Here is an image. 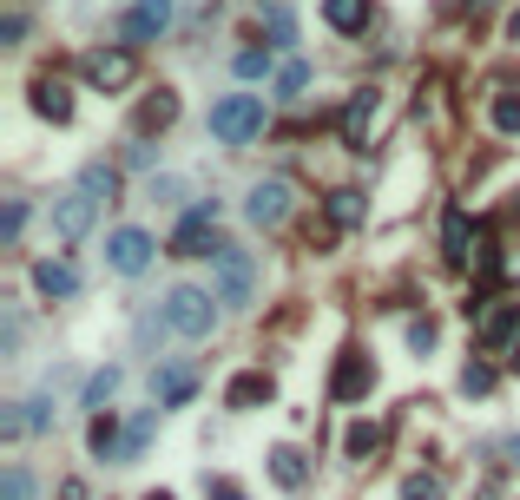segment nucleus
I'll list each match as a JSON object with an SVG mask.
<instances>
[{"label": "nucleus", "mask_w": 520, "mask_h": 500, "mask_svg": "<svg viewBox=\"0 0 520 500\" xmlns=\"http://www.w3.org/2000/svg\"><path fill=\"white\" fill-rule=\"evenodd\" d=\"M158 316H165V329H172V336L205 343L211 329H218V297H211V290H198V283H178V290H165Z\"/></svg>", "instance_id": "f257e3e1"}, {"label": "nucleus", "mask_w": 520, "mask_h": 500, "mask_svg": "<svg viewBox=\"0 0 520 500\" xmlns=\"http://www.w3.org/2000/svg\"><path fill=\"white\" fill-rule=\"evenodd\" d=\"M257 132H264V99H257V93H231V99H218V106H211V139L251 145Z\"/></svg>", "instance_id": "f03ea898"}, {"label": "nucleus", "mask_w": 520, "mask_h": 500, "mask_svg": "<svg viewBox=\"0 0 520 500\" xmlns=\"http://www.w3.org/2000/svg\"><path fill=\"white\" fill-rule=\"evenodd\" d=\"M211 290H218V303H251V290H257V264H251V250L224 244L218 257H211Z\"/></svg>", "instance_id": "7ed1b4c3"}, {"label": "nucleus", "mask_w": 520, "mask_h": 500, "mask_svg": "<svg viewBox=\"0 0 520 500\" xmlns=\"http://www.w3.org/2000/svg\"><path fill=\"white\" fill-rule=\"evenodd\" d=\"M79 73L93 79L99 93H119V86H132V73H139V60H132V47H93L86 60H79Z\"/></svg>", "instance_id": "20e7f679"}, {"label": "nucleus", "mask_w": 520, "mask_h": 500, "mask_svg": "<svg viewBox=\"0 0 520 500\" xmlns=\"http://www.w3.org/2000/svg\"><path fill=\"white\" fill-rule=\"evenodd\" d=\"M218 204H198V211H185V224H178V237H172V250L178 257H218Z\"/></svg>", "instance_id": "39448f33"}, {"label": "nucleus", "mask_w": 520, "mask_h": 500, "mask_svg": "<svg viewBox=\"0 0 520 500\" xmlns=\"http://www.w3.org/2000/svg\"><path fill=\"white\" fill-rule=\"evenodd\" d=\"M106 264L119 270V277H145V264H152V237H145L139 224L112 231V237H106Z\"/></svg>", "instance_id": "423d86ee"}, {"label": "nucleus", "mask_w": 520, "mask_h": 500, "mask_svg": "<svg viewBox=\"0 0 520 500\" xmlns=\"http://www.w3.org/2000/svg\"><path fill=\"white\" fill-rule=\"evenodd\" d=\"M93 211H99V198H93V191H86V185H73V191H66L60 204H53V231H60L66 244H79V237L93 231Z\"/></svg>", "instance_id": "0eeeda50"}, {"label": "nucleus", "mask_w": 520, "mask_h": 500, "mask_svg": "<svg viewBox=\"0 0 520 500\" xmlns=\"http://www.w3.org/2000/svg\"><path fill=\"white\" fill-rule=\"evenodd\" d=\"M369 389H376V362L349 349V356L336 362V375H330V395H336V402H363Z\"/></svg>", "instance_id": "6e6552de"}, {"label": "nucleus", "mask_w": 520, "mask_h": 500, "mask_svg": "<svg viewBox=\"0 0 520 500\" xmlns=\"http://www.w3.org/2000/svg\"><path fill=\"white\" fill-rule=\"evenodd\" d=\"M244 218H251V224H284V218H290V185H284V178H264V185H251V198H244Z\"/></svg>", "instance_id": "1a4fd4ad"}, {"label": "nucleus", "mask_w": 520, "mask_h": 500, "mask_svg": "<svg viewBox=\"0 0 520 500\" xmlns=\"http://www.w3.org/2000/svg\"><path fill=\"white\" fill-rule=\"evenodd\" d=\"M165 20H172V0H139V7L126 14V47H139V40L165 33Z\"/></svg>", "instance_id": "9d476101"}, {"label": "nucleus", "mask_w": 520, "mask_h": 500, "mask_svg": "<svg viewBox=\"0 0 520 500\" xmlns=\"http://www.w3.org/2000/svg\"><path fill=\"white\" fill-rule=\"evenodd\" d=\"M33 283H40V297H47V303L79 297V277H73V264H53V257H40V264H33Z\"/></svg>", "instance_id": "9b49d317"}, {"label": "nucleus", "mask_w": 520, "mask_h": 500, "mask_svg": "<svg viewBox=\"0 0 520 500\" xmlns=\"http://www.w3.org/2000/svg\"><path fill=\"white\" fill-rule=\"evenodd\" d=\"M33 112L53 119V125H66V119H73V93H66L60 79H33Z\"/></svg>", "instance_id": "f8f14e48"}, {"label": "nucleus", "mask_w": 520, "mask_h": 500, "mask_svg": "<svg viewBox=\"0 0 520 500\" xmlns=\"http://www.w3.org/2000/svg\"><path fill=\"white\" fill-rule=\"evenodd\" d=\"M369 119H376V93H356V99H349V112H343V145H349V152H363V145H369Z\"/></svg>", "instance_id": "ddd939ff"}, {"label": "nucleus", "mask_w": 520, "mask_h": 500, "mask_svg": "<svg viewBox=\"0 0 520 500\" xmlns=\"http://www.w3.org/2000/svg\"><path fill=\"white\" fill-rule=\"evenodd\" d=\"M442 257H448V264H468V257H474L468 211H448V224H442Z\"/></svg>", "instance_id": "4468645a"}, {"label": "nucleus", "mask_w": 520, "mask_h": 500, "mask_svg": "<svg viewBox=\"0 0 520 500\" xmlns=\"http://www.w3.org/2000/svg\"><path fill=\"white\" fill-rule=\"evenodd\" d=\"M270 481L297 494V487L310 481V468H303V454H297V448H270Z\"/></svg>", "instance_id": "2eb2a0df"}, {"label": "nucleus", "mask_w": 520, "mask_h": 500, "mask_svg": "<svg viewBox=\"0 0 520 500\" xmlns=\"http://www.w3.org/2000/svg\"><path fill=\"white\" fill-rule=\"evenodd\" d=\"M224 402H231V408H257V402H270V375H264V369L237 375L231 389H224Z\"/></svg>", "instance_id": "dca6fc26"}, {"label": "nucleus", "mask_w": 520, "mask_h": 500, "mask_svg": "<svg viewBox=\"0 0 520 500\" xmlns=\"http://www.w3.org/2000/svg\"><path fill=\"white\" fill-rule=\"evenodd\" d=\"M514 329H520V303H494V310L481 316V343L494 349V343H507Z\"/></svg>", "instance_id": "f3484780"}, {"label": "nucleus", "mask_w": 520, "mask_h": 500, "mask_svg": "<svg viewBox=\"0 0 520 500\" xmlns=\"http://www.w3.org/2000/svg\"><path fill=\"white\" fill-rule=\"evenodd\" d=\"M323 20L336 33H356V27H369V0H323Z\"/></svg>", "instance_id": "a211bd4d"}, {"label": "nucleus", "mask_w": 520, "mask_h": 500, "mask_svg": "<svg viewBox=\"0 0 520 500\" xmlns=\"http://www.w3.org/2000/svg\"><path fill=\"white\" fill-rule=\"evenodd\" d=\"M86 441H93L99 461H112V454H126V435L112 428V415H93V428H86Z\"/></svg>", "instance_id": "6ab92c4d"}, {"label": "nucleus", "mask_w": 520, "mask_h": 500, "mask_svg": "<svg viewBox=\"0 0 520 500\" xmlns=\"http://www.w3.org/2000/svg\"><path fill=\"white\" fill-rule=\"evenodd\" d=\"M376 448H382V428H376V422H349V435H343V454H349V461H369Z\"/></svg>", "instance_id": "aec40b11"}, {"label": "nucleus", "mask_w": 520, "mask_h": 500, "mask_svg": "<svg viewBox=\"0 0 520 500\" xmlns=\"http://www.w3.org/2000/svg\"><path fill=\"white\" fill-rule=\"evenodd\" d=\"M172 119H178V99H172V93H152V99L139 106V125H145V132H165Z\"/></svg>", "instance_id": "412c9836"}, {"label": "nucleus", "mask_w": 520, "mask_h": 500, "mask_svg": "<svg viewBox=\"0 0 520 500\" xmlns=\"http://www.w3.org/2000/svg\"><path fill=\"white\" fill-rule=\"evenodd\" d=\"M191 389H198V382H191V369H165V375H158V402H165V408L191 402Z\"/></svg>", "instance_id": "4be33fe9"}, {"label": "nucleus", "mask_w": 520, "mask_h": 500, "mask_svg": "<svg viewBox=\"0 0 520 500\" xmlns=\"http://www.w3.org/2000/svg\"><path fill=\"white\" fill-rule=\"evenodd\" d=\"M79 185L93 191L99 204H112V198H119V172H112V165H86V172H79Z\"/></svg>", "instance_id": "5701e85b"}, {"label": "nucleus", "mask_w": 520, "mask_h": 500, "mask_svg": "<svg viewBox=\"0 0 520 500\" xmlns=\"http://www.w3.org/2000/svg\"><path fill=\"white\" fill-rule=\"evenodd\" d=\"M112 395H119V369H99V375H86V408H93V415L112 402Z\"/></svg>", "instance_id": "b1692460"}, {"label": "nucleus", "mask_w": 520, "mask_h": 500, "mask_svg": "<svg viewBox=\"0 0 520 500\" xmlns=\"http://www.w3.org/2000/svg\"><path fill=\"white\" fill-rule=\"evenodd\" d=\"M0 500H33V474L20 468V461L14 468H0Z\"/></svg>", "instance_id": "393cba45"}, {"label": "nucleus", "mask_w": 520, "mask_h": 500, "mask_svg": "<svg viewBox=\"0 0 520 500\" xmlns=\"http://www.w3.org/2000/svg\"><path fill=\"white\" fill-rule=\"evenodd\" d=\"M264 27H270V47H290V40H297V20H290V7H264Z\"/></svg>", "instance_id": "a878e982"}, {"label": "nucleus", "mask_w": 520, "mask_h": 500, "mask_svg": "<svg viewBox=\"0 0 520 500\" xmlns=\"http://www.w3.org/2000/svg\"><path fill=\"white\" fill-rule=\"evenodd\" d=\"M488 119H494V132H520V93H501Z\"/></svg>", "instance_id": "bb28decb"}, {"label": "nucleus", "mask_w": 520, "mask_h": 500, "mask_svg": "<svg viewBox=\"0 0 520 500\" xmlns=\"http://www.w3.org/2000/svg\"><path fill=\"white\" fill-rule=\"evenodd\" d=\"M330 218L336 224H363V191H336V198H330Z\"/></svg>", "instance_id": "cd10ccee"}, {"label": "nucleus", "mask_w": 520, "mask_h": 500, "mask_svg": "<svg viewBox=\"0 0 520 500\" xmlns=\"http://www.w3.org/2000/svg\"><path fill=\"white\" fill-rule=\"evenodd\" d=\"M461 389H468V395H488V389H494V369H488L481 356H474L468 369H461Z\"/></svg>", "instance_id": "c85d7f7f"}, {"label": "nucleus", "mask_w": 520, "mask_h": 500, "mask_svg": "<svg viewBox=\"0 0 520 500\" xmlns=\"http://www.w3.org/2000/svg\"><path fill=\"white\" fill-rule=\"evenodd\" d=\"M303 86H310V66H303V60H290L284 73H277V93H284V99H297Z\"/></svg>", "instance_id": "c756f323"}, {"label": "nucleus", "mask_w": 520, "mask_h": 500, "mask_svg": "<svg viewBox=\"0 0 520 500\" xmlns=\"http://www.w3.org/2000/svg\"><path fill=\"white\" fill-rule=\"evenodd\" d=\"M402 500H442V481H435V474H409V481H402Z\"/></svg>", "instance_id": "7c9ffc66"}, {"label": "nucleus", "mask_w": 520, "mask_h": 500, "mask_svg": "<svg viewBox=\"0 0 520 500\" xmlns=\"http://www.w3.org/2000/svg\"><path fill=\"white\" fill-rule=\"evenodd\" d=\"M409 349H415V356L435 349V316H415V323H409Z\"/></svg>", "instance_id": "2f4dec72"}, {"label": "nucleus", "mask_w": 520, "mask_h": 500, "mask_svg": "<svg viewBox=\"0 0 520 500\" xmlns=\"http://www.w3.org/2000/svg\"><path fill=\"white\" fill-rule=\"evenodd\" d=\"M20 224H27V204H7V218H0V244H14V237H20Z\"/></svg>", "instance_id": "473e14b6"}, {"label": "nucleus", "mask_w": 520, "mask_h": 500, "mask_svg": "<svg viewBox=\"0 0 520 500\" xmlns=\"http://www.w3.org/2000/svg\"><path fill=\"white\" fill-rule=\"evenodd\" d=\"M152 422H158V415H139V422H132V428H126V454H139V448H145V441H152Z\"/></svg>", "instance_id": "72a5a7b5"}, {"label": "nucleus", "mask_w": 520, "mask_h": 500, "mask_svg": "<svg viewBox=\"0 0 520 500\" xmlns=\"http://www.w3.org/2000/svg\"><path fill=\"white\" fill-rule=\"evenodd\" d=\"M237 73H244V79H257V73H270V53H237Z\"/></svg>", "instance_id": "f704fd0d"}, {"label": "nucleus", "mask_w": 520, "mask_h": 500, "mask_svg": "<svg viewBox=\"0 0 520 500\" xmlns=\"http://www.w3.org/2000/svg\"><path fill=\"white\" fill-rule=\"evenodd\" d=\"M205 494H211V500H251L237 481H205Z\"/></svg>", "instance_id": "c9c22d12"}, {"label": "nucleus", "mask_w": 520, "mask_h": 500, "mask_svg": "<svg viewBox=\"0 0 520 500\" xmlns=\"http://www.w3.org/2000/svg\"><path fill=\"white\" fill-rule=\"evenodd\" d=\"M20 33H27V20H20V14H7V20H0V47H14Z\"/></svg>", "instance_id": "e433bc0d"}, {"label": "nucleus", "mask_w": 520, "mask_h": 500, "mask_svg": "<svg viewBox=\"0 0 520 500\" xmlns=\"http://www.w3.org/2000/svg\"><path fill=\"white\" fill-rule=\"evenodd\" d=\"M507 461H514V468H520V435H514V441H507Z\"/></svg>", "instance_id": "4c0bfd02"}, {"label": "nucleus", "mask_w": 520, "mask_h": 500, "mask_svg": "<svg viewBox=\"0 0 520 500\" xmlns=\"http://www.w3.org/2000/svg\"><path fill=\"white\" fill-rule=\"evenodd\" d=\"M514 375H520V343H514Z\"/></svg>", "instance_id": "58836bf2"}, {"label": "nucleus", "mask_w": 520, "mask_h": 500, "mask_svg": "<svg viewBox=\"0 0 520 500\" xmlns=\"http://www.w3.org/2000/svg\"><path fill=\"white\" fill-rule=\"evenodd\" d=\"M145 500H172V494H145Z\"/></svg>", "instance_id": "ea45409f"}, {"label": "nucleus", "mask_w": 520, "mask_h": 500, "mask_svg": "<svg viewBox=\"0 0 520 500\" xmlns=\"http://www.w3.org/2000/svg\"><path fill=\"white\" fill-rule=\"evenodd\" d=\"M514 40H520V14H514Z\"/></svg>", "instance_id": "a19ab883"}]
</instances>
